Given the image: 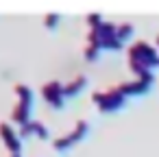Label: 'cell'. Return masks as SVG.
<instances>
[{"instance_id": "cell-7", "label": "cell", "mask_w": 159, "mask_h": 157, "mask_svg": "<svg viewBox=\"0 0 159 157\" xmlns=\"http://www.w3.org/2000/svg\"><path fill=\"white\" fill-rule=\"evenodd\" d=\"M31 133H35L37 137H42V140H46L48 137V129L42 124V122H37V120H31V122H26V124H22L20 127V137H29Z\"/></svg>"}, {"instance_id": "cell-11", "label": "cell", "mask_w": 159, "mask_h": 157, "mask_svg": "<svg viewBox=\"0 0 159 157\" xmlns=\"http://www.w3.org/2000/svg\"><path fill=\"white\" fill-rule=\"evenodd\" d=\"M131 35H133V24H120V26H118V31H116V37H118L120 42L129 39Z\"/></svg>"}, {"instance_id": "cell-3", "label": "cell", "mask_w": 159, "mask_h": 157, "mask_svg": "<svg viewBox=\"0 0 159 157\" xmlns=\"http://www.w3.org/2000/svg\"><path fill=\"white\" fill-rule=\"evenodd\" d=\"M42 96L59 111V109H63V103H66V96H63V85L59 83V81H50V83H46L44 87H42Z\"/></svg>"}, {"instance_id": "cell-2", "label": "cell", "mask_w": 159, "mask_h": 157, "mask_svg": "<svg viewBox=\"0 0 159 157\" xmlns=\"http://www.w3.org/2000/svg\"><path fill=\"white\" fill-rule=\"evenodd\" d=\"M129 61H137V63L155 70V68H159V50L146 42H135L129 48Z\"/></svg>"}, {"instance_id": "cell-10", "label": "cell", "mask_w": 159, "mask_h": 157, "mask_svg": "<svg viewBox=\"0 0 159 157\" xmlns=\"http://www.w3.org/2000/svg\"><path fill=\"white\" fill-rule=\"evenodd\" d=\"M87 129H89V127H87V122H85V120H79V122H76V127H74V131H72V137H74L76 142H81V140L87 135Z\"/></svg>"}, {"instance_id": "cell-6", "label": "cell", "mask_w": 159, "mask_h": 157, "mask_svg": "<svg viewBox=\"0 0 159 157\" xmlns=\"http://www.w3.org/2000/svg\"><path fill=\"white\" fill-rule=\"evenodd\" d=\"M120 87V92L124 94V96H144V94H148V90L152 87L150 83H146V81H142V79H135V81H131V83H122V85H118Z\"/></svg>"}, {"instance_id": "cell-1", "label": "cell", "mask_w": 159, "mask_h": 157, "mask_svg": "<svg viewBox=\"0 0 159 157\" xmlns=\"http://www.w3.org/2000/svg\"><path fill=\"white\" fill-rule=\"evenodd\" d=\"M92 100L98 105L100 111L105 113H111V111H118L126 105V96L120 92V87H111L107 92H94L92 94Z\"/></svg>"}, {"instance_id": "cell-4", "label": "cell", "mask_w": 159, "mask_h": 157, "mask_svg": "<svg viewBox=\"0 0 159 157\" xmlns=\"http://www.w3.org/2000/svg\"><path fill=\"white\" fill-rule=\"evenodd\" d=\"M31 109H33V98H20L18 105H16V109L11 111V120H13L16 124H20V127L26 124V122H31V120H29Z\"/></svg>"}, {"instance_id": "cell-12", "label": "cell", "mask_w": 159, "mask_h": 157, "mask_svg": "<svg viewBox=\"0 0 159 157\" xmlns=\"http://www.w3.org/2000/svg\"><path fill=\"white\" fill-rule=\"evenodd\" d=\"M98 55H100V48L94 46V44H87V48H85V59H87V61H96Z\"/></svg>"}, {"instance_id": "cell-5", "label": "cell", "mask_w": 159, "mask_h": 157, "mask_svg": "<svg viewBox=\"0 0 159 157\" xmlns=\"http://www.w3.org/2000/svg\"><path fill=\"white\" fill-rule=\"evenodd\" d=\"M0 135H2V140H5V144H7V148L11 150V155H20V146H22L20 140H22V137L16 135V131H13L11 124H7V122L0 124Z\"/></svg>"}, {"instance_id": "cell-8", "label": "cell", "mask_w": 159, "mask_h": 157, "mask_svg": "<svg viewBox=\"0 0 159 157\" xmlns=\"http://www.w3.org/2000/svg\"><path fill=\"white\" fill-rule=\"evenodd\" d=\"M85 85H87V76H76L74 81H70L68 85H63V96L66 98H72V96H76L81 90H85Z\"/></svg>"}, {"instance_id": "cell-13", "label": "cell", "mask_w": 159, "mask_h": 157, "mask_svg": "<svg viewBox=\"0 0 159 157\" xmlns=\"http://www.w3.org/2000/svg\"><path fill=\"white\" fill-rule=\"evenodd\" d=\"M57 22H59V13H46V20H44L46 29H55Z\"/></svg>"}, {"instance_id": "cell-9", "label": "cell", "mask_w": 159, "mask_h": 157, "mask_svg": "<svg viewBox=\"0 0 159 157\" xmlns=\"http://www.w3.org/2000/svg\"><path fill=\"white\" fill-rule=\"evenodd\" d=\"M72 144H76V140L72 137V133H68V135H63V137H57V140L52 142V148H55L57 153H66Z\"/></svg>"}, {"instance_id": "cell-15", "label": "cell", "mask_w": 159, "mask_h": 157, "mask_svg": "<svg viewBox=\"0 0 159 157\" xmlns=\"http://www.w3.org/2000/svg\"><path fill=\"white\" fill-rule=\"evenodd\" d=\"M157 50H159V35H157Z\"/></svg>"}, {"instance_id": "cell-14", "label": "cell", "mask_w": 159, "mask_h": 157, "mask_svg": "<svg viewBox=\"0 0 159 157\" xmlns=\"http://www.w3.org/2000/svg\"><path fill=\"white\" fill-rule=\"evenodd\" d=\"M87 24H89L92 29H98V26L102 24V20H100L98 13H89V16H87Z\"/></svg>"}]
</instances>
